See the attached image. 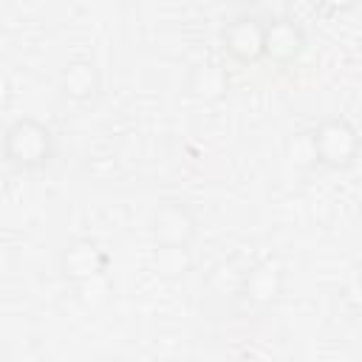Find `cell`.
<instances>
[{
	"label": "cell",
	"mask_w": 362,
	"mask_h": 362,
	"mask_svg": "<svg viewBox=\"0 0 362 362\" xmlns=\"http://www.w3.org/2000/svg\"><path fill=\"white\" fill-rule=\"evenodd\" d=\"M107 269H110V255L90 235L71 238L59 249V272L71 283H90L96 277H105Z\"/></svg>",
	"instance_id": "4"
},
{
	"label": "cell",
	"mask_w": 362,
	"mask_h": 362,
	"mask_svg": "<svg viewBox=\"0 0 362 362\" xmlns=\"http://www.w3.org/2000/svg\"><path fill=\"white\" fill-rule=\"evenodd\" d=\"M156 263L158 272H164L167 277H178L189 272V249H156Z\"/></svg>",
	"instance_id": "10"
},
{
	"label": "cell",
	"mask_w": 362,
	"mask_h": 362,
	"mask_svg": "<svg viewBox=\"0 0 362 362\" xmlns=\"http://www.w3.org/2000/svg\"><path fill=\"white\" fill-rule=\"evenodd\" d=\"M198 235V215L181 198H164L150 215V238L156 249H189Z\"/></svg>",
	"instance_id": "3"
},
{
	"label": "cell",
	"mask_w": 362,
	"mask_h": 362,
	"mask_svg": "<svg viewBox=\"0 0 362 362\" xmlns=\"http://www.w3.org/2000/svg\"><path fill=\"white\" fill-rule=\"evenodd\" d=\"M11 99H14V85H11L8 74L0 68V113H3V110H8Z\"/></svg>",
	"instance_id": "12"
},
{
	"label": "cell",
	"mask_w": 362,
	"mask_h": 362,
	"mask_svg": "<svg viewBox=\"0 0 362 362\" xmlns=\"http://www.w3.org/2000/svg\"><path fill=\"white\" fill-rule=\"evenodd\" d=\"M59 90L71 102H90L102 90V71L88 57H74L59 68Z\"/></svg>",
	"instance_id": "8"
},
{
	"label": "cell",
	"mask_w": 362,
	"mask_h": 362,
	"mask_svg": "<svg viewBox=\"0 0 362 362\" xmlns=\"http://www.w3.org/2000/svg\"><path fill=\"white\" fill-rule=\"evenodd\" d=\"M288 158H291L297 167H311V164H317V161H314V147H311L308 130H305V133H291V139H288Z\"/></svg>",
	"instance_id": "11"
},
{
	"label": "cell",
	"mask_w": 362,
	"mask_h": 362,
	"mask_svg": "<svg viewBox=\"0 0 362 362\" xmlns=\"http://www.w3.org/2000/svg\"><path fill=\"white\" fill-rule=\"evenodd\" d=\"M99 362H119V359H99Z\"/></svg>",
	"instance_id": "13"
},
{
	"label": "cell",
	"mask_w": 362,
	"mask_h": 362,
	"mask_svg": "<svg viewBox=\"0 0 362 362\" xmlns=\"http://www.w3.org/2000/svg\"><path fill=\"white\" fill-rule=\"evenodd\" d=\"M308 45V34L300 20L288 14H277L272 20H263V57L274 65H291L303 57Z\"/></svg>",
	"instance_id": "5"
},
{
	"label": "cell",
	"mask_w": 362,
	"mask_h": 362,
	"mask_svg": "<svg viewBox=\"0 0 362 362\" xmlns=\"http://www.w3.org/2000/svg\"><path fill=\"white\" fill-rule=\"evenodd\" d=\"M314 161L328 170H351L359 158V133L345 116H325L308 130Z\"/></svg>",
	"instance_id": "2"
},
{
	"label": "cell",
	"mask_w": 362,
	"mask_h": 362,
	"mask_svg": "<svg viewBox=\"0 0 362 362\" xmlns=\"http://www.w3.org/2000/svg\"><path fill=\"white\" fill-rule=\"evenodd\" d=\"M223 51L243 65L263 59V20L255 14H238L221 28Z\"/></svg>",
	"instance_id": "7"
},
{
	"label": "cell",
	"mask_w": 362,
	"mask_h": 362,
	"mask_svg": "<svg viewBox=\"0 0 362 362\" xmlns=\"http://www.w3.org/2000/svg\"><path fill=\"white\" fill-rule=\"evenodd\" d=\"M3 158L14 167V170H42L54 161L57 156V136L54 130L34 119V116H17L14 122H8V127L3 130Z\"/></svg>",
	"instance_id": "1"
},
{
	"label": "cell",
	"mask_w": 362,
	"mask_h": 362,
	"mask_svg": "<svg viewBox=\"0 0 362 362\" xmlns=\"http://www.w3.org/2000/svg\"><path fill=\"white\" fill-rule=\"evenodd\" d=\"M286 286V269L277 257H263L240 277V297L255 308H269L280 300Z\"/></svg>",
	"instance_id": "6"
},
{
	"label": "cell",
	"mask_w": 362,
	"mask_h": 362,
	"mask_svg": "<svg viewBox=\"0 0 362 362\" xmlns=\"http://www.w3.org/2000/svg\"><path fill=\"white\" fill-rule=\"evenodd\" d=\"M184 88L192 99L218 102L229 93V68L221 59H201L189 68Z\"/></svg>",
	"instance_id": "9"
}]
</instances>
